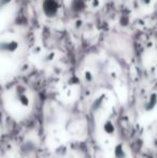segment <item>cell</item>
Here are the masks:
<instances>
[{
	"label": "cell",
	"mask_w": 157,
	"mask_h": 158,
	"mask_svg": "<svg viewBox=\"0 0 157 158\" xmlns=\"http://www.w3.org/2000/svg\"><path fill=\"white\" fill-rule=\"evenodd\" d=\"M24 43L13 33L0 35V70L10 72L19 68L24 60Z\"/></svg>",
	"instance_id": "obj_1"
},
{
	"label": "cell",
	"mask_w": 157,
	"mask_h": 158,
	"mask_svg": "<svg viewBox=\"0 0 157 158\" xmlns=\"http://www.w3.org/2000/svg\"><path fill=\"white\" fill-rule=\"evenodd\" d=\"M156 97L155 96H152V97H150L149 99V102H147V103L144 104V108L147 111H152L154 108H155L156 106Z\"/></svg>",
	"instance_id": "obj_2"
},
{
	"label": "cell",
	"mask_w": 157,
	"mask_h": 158,
	"mask_svg": "<svg viewBox=\"0 0 157 158\" xmlns=\"http://www.w3.org/2000/svg\"><path fill=\"white\" fill-rule=\"evenodd\" d=\"M103 130L105 131V133L112 135V133H114L115 128H114V125L111 123V122H105V125H103Z\"/></svg>",
	"instance_id": "obj_3"
}]
</instances>
